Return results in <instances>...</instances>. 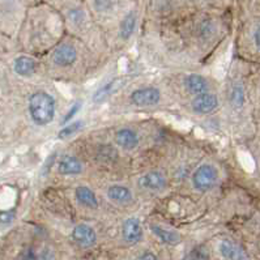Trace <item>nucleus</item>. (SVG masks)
<instances>
[{"label":"nucleus","instance_id":"10","mask_svg":"<svg viewBox=\"0 0 260 260\" xmlns=\"http://www.w3.org/2000/svg\"><path fill=\"white\" fill-rule=\"evenodd\" d=\"M58 172L63 175H77L83 173V165L75 156H66L59 161Z\"/></svg>","mask_w":260,"mask_h":260},{"label":"nucleus","instance_id":"13","mask_svg":"<svg viewBox=\"0 0 260 260\" xmlns=\"http://www.w3.org/2000/svg\"><path fill=\"white\" fill-rule=\"evenodd\" d=\"M75 196H76V200L79 202V204H81L85 208L95 209L98 207V200L95 198L94 192L88 187H77L76 191H75Z\"/></svg>","mask_w":260,"mask_h":260},{"label":"nucleus","instance_id":"3","mask_svg":"<svg viewBox=\"0 0 260 260\" xmlns=\"http://www.w3.org/2000/svg\"><path fill=\"white\" fill-rule=\"evenodd\" d=\"M72 239L81 248H90L97 242V234L92 226L86 223H80L72 230Z\"/></svg>","mask_w":260,"mask_h":260},{"label":"nucleus","instance_id":"23","mask_svg":"<svg viewBox=\"0 0 260 260\" xmlns=\"http://www.w3.org/2000/svg\"><path fill=\"white\" fill-rule=\"evenodd\" d=\"M79 109H80V104H76V105H75V106L72 107V109H71L70 113H68L67 115H66V118H64V119H63V123H67L68 120H70L71 118H72V116H74L75 114L77 113V111H79Z\"/></svg>","mask_w":260,"mask_h":260},{"label":"nucleus","instance_id":"17","mask_svg":"<svg viewBox=\"0 0 260 260\" xmlns=\"http://www.w3.org/2000/svg\"><path fill=\"white\" fill-rule=\"evenodd\" d=\"M136 21H138V16L132 11L128 15L125 16L124 19L120 22V29H119V36L122 40H128L132 36L134 30H135Z\"/></svg>","mask_w":260,"mask_h":260},{"label":"nucleus","instance_id":"24","mask_svg":"<svg viewBox=\"0 0 260 260\" xmlns=\"http://www.w3.org/2000/svg\"><path fill=\"white\" fill-rule=\"evenodd\" d=\"M20 257H22V259H36V254H34L33 248H29V250L24 251L21 255H20Z\"/></svg>","mask_w":260,"mask_h":260},{"label":"nucleus","instance_id":"20","mask_svg":"<svg viewBox=\"0 0 260 260\" xmlns=\"http://www.w3.org/2000/svg\"><path fill=\"white\" fill-rule=\"evenodd\" d=\"M232 102L236 107H242L243 106V102H245V95H243V88L241 85H236L233 88L232 92Z\"/></svg>","mask_w":260,"mask_h":260},{"label":"nucleus","instance_id":"4","mask_svg":"<svg viewBox=\"0 0 260 260\" xmlns=\"http://www.w3.org/2000/svg\"><path fill=\"white\" fill-rule=\"evenodd\" d=\"M161 100V93L157 88L138 89L131 94V102L136 106H153Z\"/></svg>","mask_w":260,"mask_h":260},{"label":"nucleus","instance_id":"25","mask_svg":"<svg viewBox=\"0 0 260 260\" xmlns=\"http://www.w3.org/2000/svg\"><path fill=\"white\" fill-rule=\"evenodd\" d=\"M139 259H140V260H147V259H149V260H157V259H158V257H157L156 255L152 254L150 251H145L144 254L140 255V256H139Z\"/></svg>","mask_w":260,"mask_h":260},{"label":"nucleus","instance_id":"5","mask_svg":"<svg viewBox=\"0 0 260 260\" xmlns=\"http://www.w3.org/2000/svg\"><path fill=\"white\" fill-rule=\"evenodd\" d=\"M192 110L196 114H211L213 113L218 106V100L217 97L212 93H200V94H196V97L193 98L192 104Z\"/></svg>","mask_w":260,"mask_h":260},{"label":"nucleus","instance_id":"26","mask_svg":"<svg viewBox=\"0 0 260 260\" xmlns=\"http://www.w3.org/2000/svg\"><path fill=\"white\" fill-rule=\"evenodd\" d=\"M254 42H255V46L259 47V43H260V41H259V29H256V31L254 33Z\"/></svg>","mask_w":260,"mask_h":260},{"label":"nucleus","instance_id":"12","mask_svg":"<svg viewBox=\"0 0 260 260\" xmlns=\"http://www.w3.org/2000/svg\"><path fill=\"white\" fill-rule=\"evenodd\" d=\"M150 230L153 233L154 236L158 237V239L165 243V245L170 246H177L179 242H181V236L178 234L175 230L168 229V228H164L161 225H152Z\"/></svg>","mask_w":260,"mask_h":260},{"label":"nucleus","instance_id":"15","mask_svg":"<svg viewBox=\"0 0 260 260\" xmlns=\"http://www.w3.org/2000/svg\"><path fill=\"white\" fill-rule=\"evenodd\" d=\"M107 196L109 199L113 200L115 203H120V204H125L132 200V192L129 188L120 184H114L107 190Z\"/></svg>","mask_w":260,"mask_h":260},{"label":"nucleus","instance_id":"22","mask_svg":"<svg viewBox=\"0 0 260 260\" xmlns=\"http://www.w3.org/2000/svg\"><path fill=\"white\" fill-rule=\"evenodd\" d=\"M15 218L13 212H2L0 213V223H11Z\"/></svg>","mask_w":260,"mask_h":260},{"label":"nucleus","instance_id":"9","mask_svg":"<svg viewBox=\"0 0 260 260\" xmlns=\"http://www.w3.org/2000/svg\"><path fill=\"white\" fill-rule=\"evenodd\" d=\"M116 144L125 150L135 149L139 145V138L134 129L131 128H120L115 134Z\"/></svg>","mask_w":260,"mask_h":260},{"label":"nucleus","instance_id":"21","mask_svg":"<svg viewBox=\"0 0 260 260\" xmlns=\"http://www.w3.org/2000/svg\"><path fill=\"white\" fill-rule=\"evenodd\" d=\"M187 259H208L209 255L208 254H204L203 250L200 247L195 248L190 252V255H187Z\"/></svg>","mask_w":260,"mask_h":260},{"label":"nucleus","instance_id":"11","mask_svg":"<svg viewBox=\"0 0 260 260\" xmlns=\"http://www.w3.org/2000/svg\"><path fill=\"white\" fill-rule=\"evenodd\" d=\"M221 255L225 259L229 260H245L247 259V255L243 251V248L239 247L237 243L232 241H222L220 245Z\"/></svg>","mask_w":260,"mask_h":260},{"label":"nucleus","instance_id":"14","mask_svg":"<svg viewBox=\"0 0 260 260\" xmlns=\"http://www.w3.org/2000/svg\"><path fill=\"white\" fill-rule=\"evenodd\" d=\"M184 85L186 89L192 94H200V93H204L208 88V83L207 80L202 76V75L192 74L188 75V76L184 79Z\"/></svg>","mask_w":260,"mask_h":260},{"label":"nucleus","instance_id":"1","mask_svg":"<svg viewBox=\"0 0 260 260\" xmlns=\"http://www.w3.org/2000/svg\"><path fill=\"white\" fill-rule=\"evenodd\" d=\"M29 113L37 125H47L55 115V101L46 92H37L29 98Z\"/></svg>","mask_w":260,"mask_h":260},{"label":"nucleus","instance_id":"2","mask_svg":"<svg viewBox=\"0 0 260 260\" xmlns=\"http://www.w3.org/2000/svg\"><path fill=\"white\" fill-rule=\"evenodd\" d=\"M191 181H192V186L195 187V190L202 191V192L213 190L218 182L217 169L209 164L200 165L193 172Z\"/></svg>","mask_w":260,"mask_h":260},{"label":"nucleus","instance_id":"7","mask_svg":"<svg viewBox=\"0 0 260 260\" xmlns=\"http://www.w3.org/2000/svg\"><path fill=\"white\" fill-rule=\"evenodd\" d=\"M139 186L143 190L161 191L166 187V178L159 172H148L139 179Z\"/></svg>","mask_w":260,"mask_h":260},{"label":"nucleus","instance_id":"6","mask_svg":"<svg viewBox=\"0 0 260 260\" xmlns=\"http://www.w3.org/2000/svg\"><path fill=\"white\" fill-rule=\"evenodd\" d=\"M122 237L127 243L135 245L143 238V228L138 218L129 217L122 225Z\"/></svg>","mask_w":260,"mask_h":260},{"label":"nucleus","instance_id":"19","mask_svg":"<svg viewBox=\"0 0 260 260\" xmlns=\"http://www.w3.org/2000/svg\"><path fill=\"white\" fill-rule=\"evenodd\" d=\"M118 0H93V6L98 12H109L116 6Z\"/></svg>","mask_w":260,"mask_h":260},{"label":"nucleus","instance_id":"18","mask_svg":"<svg viewBox=\"0 0 260 260\" xmlns=\"http://www.w3.org/2000/svg\"><path fill=\"white\" fill-rule=\"evenodd\" d=\"M83 125H84V123L81 122V120H79V122H75V123H71V124L66 125V127H63V128L60 129V132H59V139L70 138V136H72L74 134L79 132L80 129H81V127H83Z\"/></svg>","mask_w":260,"mask_h":260},{"label":"nucleus","instance_id":"8","mask_svg":"<svg viewBox=\"0 0 260 260\" xmlns=\"http://www.w3.org/2000/svg\"><path fill=\"white\" fill-rule=\"evenodd\" d=\"M76 50L71 45H61L54 51L52 55V60L59 67H70L76 61Z\"/></svg>","mask_w":260,"mask_h":260},{"label":"nucleus","instance_id":"16","mask_svg":"<svg viewBox=\"0 0 260 260\" xmlns=\"http://www.w3.org/2000/svg\"><path fill=\"white\" fill-rule=\"evenodd\" d=\"M13 70L20 76H30L36 71V61L28 56H19L15 59Z\"/></svg>","mask_w":260,"mask_h":260}]
</instances>
